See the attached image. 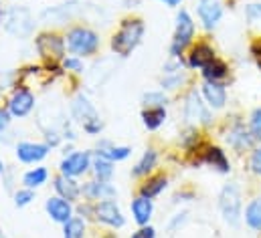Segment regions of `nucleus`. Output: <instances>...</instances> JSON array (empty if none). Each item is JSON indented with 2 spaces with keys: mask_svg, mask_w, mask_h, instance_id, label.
<instances>
[{
  "mask_svg": "<svg viewBox=\"0 0 261 238\" xmlns=\"http://www.w3.org/2000/svg\"><path fill=\"white\" fill-rule=\"evenodd\" d=\"M144 37V22L134 18V20H124L120 31L114 35L112 39V49L120 55V57H128L132 51L140 45Z\"/></svg>",
  "mask_w": 261,
  "mask_h": 238,
  "instance_id": "f257e3e1",
  "label": "nucleus"
},
{
  "mask_svg": "<svg viewBox=\"0 0 261 238\" xmlns=\"http://www.w3.org/2000/svg\"><path fill=\"white\" fill-rule=\"evenodd\" d=\"M67 47L73 55L77 57H87L93 55L99 47V37L91 28L85 26H75L67 33Z\"/></svg>",
  "mask_w": 261,
  "mask_h": 238,
  "instance_id": "f03ea898",
  "label": "nucleus"
},
{
  "mask_svg": "<svg viewBox=\"0 0 261 238\" xmlns=\"http://www.w3.org/2000/svg\"><path fill=\"white\" fill-rule=\"evenodd\" d=\"M193 35H195V22H193V18L187 10H180L178 16H176V33H174V39H172V45H170L172 57H180V53L191 43Z\"/></svg>",
  "mask_w": 261,
  "mask_h": 238,
  "instance_id": "7ed1b4c3",
  "label": "nucleus"
},
{
  "mask_svg": "<svg viewBox=\"0 0 261 238\" xmlns=\"http://www.w3.org/2000/svg\"><path fill=\"white\" fill-rule=\"evenodd\" d=\"M33 16L27 8H10L4 14V28L14 37H29L33 33Z\"/></svg>",
  "mask_w": 261,
  "mask_h": 238,
  "instance_id": "20e7f679",
  "label": "nucleus"
},
{
  "mask_svg": "<svg viewBox=\"0 0 261 238\" xmlns=\"http://www.w3.org/2000/svg\"><path fill=\"white\" fill-rule=\"evenodd\" d=\"M219 206H221V212H223V218L229 222V224H239V218H241V196H239V190L237 186H225L223 192H221V198H219Z\"/></svg>",
  "mask_w": 261,
  "mask_h": 238,
  "instance_id": "39448f33",
  "label": "nucleus"
},
{
  "mask_svg": "<svg viewBox=\"0 0 261 238\" xmlns=\"http://www.w3.org/2000/svg\"><path fill=\"white\" fill-rule=\"evenodd\" d=\"M37 51L41 57L45 59H51V61H61L63 55H65V41L57 35H41L37 39Z\"/></svg>",
  "mask_w": 261,
  "mask_h": 238,
  "instance_id": "423d86ee",
  "label": "nucleus"
},
{
  "mask_svg": "<svg viewBox=\"0 0 261 238\" xmlns=\"http://www.w3.org/2000/svg\"><path fill=\"white\" fill-rule=\"evenodd\" d=\"M95 218L108 226H114V228H120L124 226V214L122 210L118 208V204L114 200H101L97 206H95Z\"/></svg>",
  "mask_w": 261,
  "mask_h": 238,
  "instance_id": "0eeeda50",
  "label": "nucleus"
},
{
  "mask_svg": "<svg viewBox=\"0 0 261 238\" xmlns=\"http://www.w3.org/2000/svg\"><path fill=\"white\" fill-rule=\"evenodd\" d=\"M33 107H35V95H33L27 87L16 89L14 95L10 97V103H8V111H10V115H14V117H24V115H29V113L33 111Z\"/></svg>",
  "mask_w": 261,
  "mask_h": 238,
  "instance_id": "6e6552de",
  "label": "nucleus"
},
{
  "mask_svg": "<svg viewBox=\"0 0 261 238\" xmlns=\"http://www.w3.org/2000/svg\"><path fill=\"white\" fill-rule=\"evenodd\" d=\"M89 164H91L89 152H75V154H69L65 160L61 162V172H63V176L75 178V176L85 174Z\"/></svg>",
  "mask_w": 261,
  "mask_h": 238,
  "instance_id": "1a4fd4ad",
  "label": "nucleus"
},
{
  "mask_svg": "<svg viewBox=\"0 0 261 238\" xmlns=\"http://www.w3.org/2000/svg\"><path fill=\"white\" fill-rule=\"evenodd\" d=\"M49 154V145L45 143H31V141H22L16 145V158L24 164H35L45 160Z\"/></svg>",
  "mask_w": 261,
  "mask_h": 238,
  "instance_id": "9d476101",
  "label": "nucleus"
},
{
  "mask_svg": "<svg viewBox=\"0 0 261 238\" xmlns=\"http://www.w3.org/2000/svg\"><path fill=\"white\" fill-rule=\"evenodd\" d=\"M45 208H47V214L55 220V222H61V224H65L69 222L73 216V210H71V202L65 200V198H61V196H53V198H49L47 200V204H45Z\"/></svg>",
  "mask_w": 261,
  "mask_h": 238,
  "instance_id": "9b49d317",
  "label": "nucleus"
},
{
  "mask_svg": "<svg viewBox=\"0 0 261 238\" xmlns=\"http://www.w3.org/2000/svg\"><path fill=\"white\" fill-rule=\"evenodd\" d=\"M185 117L187 121L195 123V121H200V123H211V115L204 107V103L200 101L198 93L193 91L189 97H187V105H185Z\"/></svg>",
  "mask_w": 261,
  "mask_h": 238,
  "instance_id": "f8f14e48",
  "label": "nucleus"
},
{
  "mask_svg": "<svg viewBox=\"0 0 261 238\" xmlns=\"http://www.w3.org/2000/svg\"><path fill=\"white\" fill-rule=\"evenodd\" d=\"M198 16L206 28H215L223 16V6L217 0H200L198 2Z\"/></svg>",
  "mask_w": 261,
  "mask_h": 238,
  "instance_id": "ddd939ff",
  "label": "nucleus"
},
{
  "mask_svg": "<svg viewBox=\"0 0 261 238\" xmlns=\"http://www.w3.org/2000/svg\"><path fill=\"white\" fill-rule=\"evenodd\" d=\"M202 93H204V99L211 107L215 109H221L227 101V93H225V87L219 85V83H213V81H206L202 85Z\"/></svg>",
  "mask_w": 261,
  "mask_h": 238,
  "instance_id": "4468645a",
  "label": "nucleus"
},
{
  "mask_svg": "<svg viewBox=\"0 0 261 238\" xmlns=\"http://www.w3.org/2000/svg\"><path fill=\"white\" fill-rule=\"evenodd\" d=\"M152 210H154V206H152V200L150 198H146V196H140V198H136L134 202H132V214H134V220L138 222V224H148V220H150V216H152Z\"/></svg>",
  "mask_w": 261,
  "mask_h": 238,
  "instance_id": "2eb2a0df",
  "label": "nucleus"
},
{
  "mask_svg": "<svg viewBox=\"0 0 261 238\" xmlns=\"http://www.w3.org/2000/svg\"><path fill=\"white\" fill-rule=\"evenodd\" d=\"M73 115L75 119H79L81 121V125H85V123H89L91 119H97L99 115L95 113V109H93V105L83 97V95H79L75 101H73Z\"/></svg>",
  "mask_w": 261,
  "mask_h": 238,
  "instance_id": "dca6fc26",
  "label": "nucleus"
},
{
  "mask_svg": "<svg viewBox=\"0 0 261 238\" xmlns=\"http://www.w3.org/2000/svg\"><path fill=\"white\" fill-rule=\"evenodd\" d=\"M55 190L59 192L61 198H65L69 202L77 200V196H79V192H81L79 184L73 178H69V176H63V174H61L59 178H55Z\"/></svg>",
  "mask_w": 261,
  "mask_h": 238,
  "instance_id": "f3484780",
  "label": "nucleus"
},
{
  "mask_svg": "<svg viewBox=\"0 0 261 238\" xmlns=\"http://www.w3.org/2000/svg\"><path fill=\"white\" fill-rule=\"evenodd\" d=\"M85 194L91 198V200H112L116 196V190L108 184V182H89L85 186Z\"/></svg>",
  "mask_w": 261,
  "mask_h": 238,
  "instance_id": "a211bd4d",
  "label": "nucleus"
},
{
  "mask_svg": "<svg viewBox=\"0 0 261 238\" xmlns=\"http://www.w3.org/2000/svg\"><path fill=\"white\" fill-rule=\"evenodd\" d=\"M215 61V53L208 45H196L191 53V59H189V65L191 67H198V69H204L206 65H211Z\"/></svg>",
  "mask_w": 261,
  "mask_h": 238,
  "instance_id": "6ab92c4d",
  "label": "nucleus"
},
{
  "mask_svg": "<svg viewBox=\"0 0 261 238\" xmlns=\"http://www.w3.org/2000/svg\"><path fill=\"white\" fill-rule=\"evenodd\" d=\"M91 166H93V172H95V176L101 180V182L110 180V178H112V174H114V162H112L108 156L99 154V152L93 156V162H91Z\"/></svg>",
  "mask_w": 261,
  "mask_h": 238,
  "instance_id": "aec40b11",
  "label": "nucleus"
},
{
  "mask_svg": "<svg viewBox=\"0 0 261 238\" xmlns=\"http://www.w3.org/2000/svg\"><path fill=\"white\" fill-rule=\"evenodd\" d=\"M142 119L148 129H158L166 119V111H164V107H148L142 113Z\"/></svg>",
  "mask_w": 261,
  "mask_h": 238,
  "instance_id": "412c9836",
  "label": "nucleus"
},
{
  "mask_svg": "<svg viewBox=\"0 0 261 238\" xmlns=\"http://www.w3.org/2000/svg\"><path fill=\"white\" fill-rule=\"evenodd\" d=\"M229 143L235 147V150H245L251 145V135L245 131V127L237 125L231 133H229Z\"/></svg>",
  "mask_w": 261,
  "mask_h": 238,
  "instance_id": "4be33fe9",
  "label": "nucleus"
},
{
  "mask_svg": "<svg viewBox=\"0 0 261 238\" xmlns=\"http://www.w3.org/2000/svg\"><path fill=\"white\" fill-rule=\"evenodd\" d=\"M206 162L217 168L219 172H229V162L225 158V152H221L219 147H208L206 150Z\"/></svg>",
  "mask_w": 261,
  "mask_h": 238,
  "instance_id": "5701e85b",
  "label": "nucleus"
},
{
  "mask_svg": "<svg viewBox=\"0 0 261 238\" xmlns=\"http://www.w3.org/2000/svg\"><path fill=\"white\" fill-rule=\"evenodd\" d=\"M154 166H156V152H154V150H148V152L142 156V160L136 164V168L132 170V174H134V176H146Z\"/></svg>",
  "mask_w": 261,
  "mask_h": 238,
  "instance_id": "b1692460",
  "label": "nucleus"
},
{
  "mask_svg": "<svg viewBox=\"0 0 261 238\" xmlns=\"http://www.w3.org/2000/svg\"><path fill=\"white\" fill-rule=\"evenodd\" d=\"M130 147H118V145H112V143H108V141H103L101 143V147H99V154H103V156H108L112 162H120V160H126L128 156H130Z\"/></svg>",
  "mask_w": 261,
  "mask_h": 238,
  "instance_id": "393cba45",
  "label": "nucleus"
},
{
  "mask_svg": "<svg viewBox=\"0 0 261 238\" xmlns=\"http://www.w3.org/2000/svg\"><path fill=\"white\" fill-rule=\"evenodd\" d=\"M202 75H204L206 81L217 83L219 79H225V77H227V67H225V63H221V61H213L211 65L204 67Z\"/></svg>",
  "mask_w": 261,
  "mask_h": 238,
  "instance_id": "a878e982",
  "label": "nucleus"
},
{
  "mask_svg": "<svg viewBox=\"0 0 261 238\" xmlns=\"http://www.w3.org/2000/svg\"><path fill=\"white\" fill-rule=\"evenodd\" d=\"M47 178H49V172L45 168H35V170H31V172L24 174L22 184L27 188H39V186H43L47 182Z\"/></svg>",
  "mask_w": 261,
  "mask_h": 238,
  "instance_id": "bb28decb",
  "label": "nucleus"
},
{
  "mask_svg": "<svg viewBox=\"0 0 261 238\" xmlns=\"http://www.w3.org/2000/svg\"><path fill=\"white\" fill-rule=\"evenodd\" d=\"M245 218H247V224H249L253 230H261V198H255V200L247 206Z\"/></svg>",
  "mask_w": 261,
  "mask_h": 238,
  "instance_id": "cd10ccee",
  "label": "nucleus"
},
{
  "mask_svg": "<svg viewBox=\"0 0 261 238\" xmlns=\"http://www.w3.org/2000/svg\"><path fill=\"white\" fill-rule=\"evenodd\" d=\"M164 188H166V178H164V176L152 178L142 186V196H146V198H154V196H158Z\"/></svg>",
  "mask_w": 261,
  "mask_h": 238,
  "instance_id": "c85d7f7f",
  "label": "nucleus"
},
{
  "mask_svg": "<svg viewBox=\"0 0 261 238\" xmlns=\"http://www.w3.org/2000/svg\"><path fill=\"white\" fill-rule=\"evenodd\" d=\"M83 234H85V224L81 218H71L69 222H65L63 238H83Z\"/></svg>",
  "mask_w": 261,
  "mask_h": 238,
  "instance_id": "c756f323",
  "label": "nucleus"
},
{
  "mask_svg": "<svg viewBox=\"0 0 261 238\" xmlns=\"http://www.w3.org/2000/svg\"><path fill=\"white\" fill-rule=\"evenodd\" d=\"M142 101H144L146 107H164L166 105V95L160 93V91H152V93H146Z\"/></svg>",
  "mask_w": 261,
  "mask_h": 238,
  "instance_id": "7c9ffc66",
  "label": "nucleus"
},
{
  "mask_svg": "<svg viewBox=\"0 0 261 238\" xmlns=\"http://www.w3.org/2000/svg\"><path fill=\"white\" fill-rule=\"evenodd\" d=\"M35 200V194H33V190L31 188H27V190H18L16 194H14V204L16 206H27V204H31Z\"/></svg>",
  "mask_w": 261,
  "mask_h": 238,
  "instance_id": "2f4dec72",
  "label": "nucleus"
},
{
  "mask_svg": "<svg viewBox=\"0 0 261 238\" xmlns=\"http://www.w3.org/2000/svg\"><path fill=\"white\" fill-rule=\"evenodd\" d=\"M245 14H247V20H249V22L259 24L261 22V4H249L247 10H245Z\"/></svg>",
  "mask_w": 261,
  "mask_h": 238,
  "instance_id": "473e14b6",
  "label": "nucleus"
},
{
  "mask_svg": "<svg viewBox=\"0 0 261 238\" xmlns=\"http://www.w3.org/2000/svg\"><path fill=\"white\" fill-rule=\"evenodd\" d=\"M251 133L255 139L261 141V107L253 111V117H251Z\"/></svg>",
  "mask_w": 261,
  "mask_h": 238,
  "instance_id": "72a5a7b5",
  "label": "nucleus"
},
{
  "mask_svg": "<svg viewBox=\"0 0 261 238\" xmlns=\"http://www.w3.org/2000/svg\"><path fill=\"white\" fill-rule=\"evenodd\" d=\"M12 81H14V73H10V71H0V91L8 89V87L12 85Z\"/></svg>",
  "mask_w": 261,
  "mask_h": 238,
  "instance_id": "f704fd0d",
  "label": "nucleus"
},
{
  "mask_svg": "<svg viewBox=\"0 0 261 238\" xmlns=\"http://www.w3.org/2000/svg\"><path fill=\"white\" fill-rule=\"evenodd\" d=\"M63 67H65L67 71H75V73L83 71V65H81V61L77 59V57H69V59H63Z\"/></svg>",
  "mask_w": 261,
  "mask_h": 238,
  "instance_id": "c9c22d12",
  "label": "nucleus"
},
{
  "mask_svg": "<svg viewBox=\"0 0 261 238\" xmlns=\"http://www.w3.org/2000/svg\"><path fill=\"white\" fill-rule=\"evenodd\" d=\"M132 238H156V230L152 226H142L140 230H136Z\"/></svg>",
  "mask_w": 261,
  "mask_h": 238,
  "instance_id": "e433bc0d",
  "label": "nucleus"
},
{
  "mask_svg": "<svg viewBox=\"0 0 261 238\" xmlns=\"http://www.w3.org/2000/svg\"><path fill=\"white\" fill-rule=\"evenodd\" d=\"M251 168L255 174H261V150H255L251 156Z\"/></svg>",
  "mask_w": 261,
  "mask_h": 238,
  "instance_id": "4c0bfd02",
  "label": "nucleus"
},
{
  "mask_svg": "<svg viewBox=\"0 0 261 238\" xmlns=\"http://www.w3.org/2000/svg\"><path fill=\"white\" fill-rule=\"evenodd\" d=\"M8 125H10V115L4 109H0V133H4Z\"/></svg>",
  "mask_w": 261,
  "mask_h": 238,
  "instance_id": "58836bf2",
  "label": "nucleus"
},
{
  "mask_svg": "<svg viewBox=\"0 0 261 238\" xmlns=\"http://www.w3.org/2000/svg\"><path fill=\"white\" fill-rule=\"evenodd\" d=\"M164 2H166V4H170V6H176L180 0H164Z\"/></svg>",
  "mask_w": 261,
  "mask_h": 238,
  "instance_id": "ea45409f",
  "label": "nucleus"
},
{
  "mask_svg": "<svg viewBox=\"0 0 261 238\" xmlns=\"http://www.w3.org/2000/svg\"><path fill=\"white\" fill-rule=\"evenodd\" d=\"M2 172H4V164L0 162V174H2Z\"/></svg>",
  "mask_w": 261,
  "mask_h": 238,
  "instance_id": "a19ab883",
  "label": "nucleus"
},
{
  "mask_svg": "<svg viewBox=\"0 0 261 238\" xmlns=\"http://www.w3.org/2000/svg\"><path fill=\"white\" fill-rule=\"evenodd\" d=\"M106 238H116V234H108Z\"/></svg>",
  "mask_w": 261,
  "mask_h": 238,
  "instance_id": "79ce46f5",
  "label": "nucleus"
},
{
  "mask_svg": "<svg viewBox=\"0 0 261 238\" xmlns=\"http://www.w3.org/2000/svg\"><path fill=\"white\" fill-rule=\"evenodd\" d=\"M0 12H2V10H0Z\"/></svg>",
  "mask_w": 261,
  "mask_h": 238,
  "instance_id": "37998d69",
  "label": "nucleus"
}]
</instances>
